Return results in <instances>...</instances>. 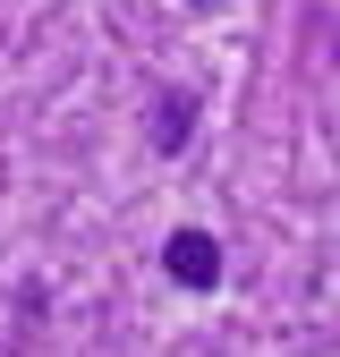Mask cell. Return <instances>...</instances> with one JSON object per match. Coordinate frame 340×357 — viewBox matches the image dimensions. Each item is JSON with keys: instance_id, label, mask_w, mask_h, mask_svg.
<instances>
[{"instance_id": "1", "label": "cell", "mask_w": 340, "mask_h": 357, "mask_svg": "<svg viewBox=\"0 0 340 357\" xmlns=\"http://www.w3.org/2000/svg\"><path fill=\"white\" fill-rule=\"evenodd\" d=\"M162 264H170V281H179V289H222V247H212L204 230H170Z\"/></svg>"}, {"instance_id": "2", "label": "cell", "mask_w": 340, "mask_h": 357, "mask_svg": "<svg viewBox=\"0 0 340 357\" xmlns=\"http://www.w3.org/2000/svg\"><path fill=\"white\" fill-rule=\"evenodd\" d=\"M187 128H196V102H187V94H162V102H153V145H162V153H179Z\"/></svg>"}, {"instance_id": "3", "label": "cell", "mask_w": 340, "mask_h": 357, "mask_svg": "<svg viewBox=\"0 0 340 357\" xmlns=\"http://www.w3.org/2000/svg\"><path fill=\"white\" fill-rule=\"evenodd\" d=\"M196 9H212V0H196Z\"/></svg>"}]
</instances>
